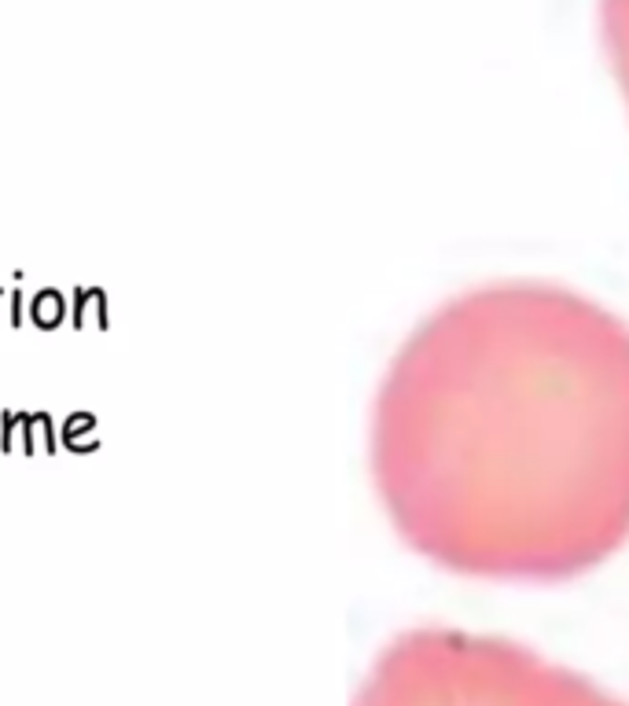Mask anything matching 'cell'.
Returning <instances> with one entry per match:
<instances>
[{
    "instance_id": "6da1fadb",
    "label": "cell",
    "mask_w": 629,
    "mask_h": 706,
    "mask_svg": "<svg viewBox=\"0 0 629 706\" xmlns=\"http://www.w3.org/2000/svg\"><path fill=\"white\" fill-rule=\"evenodd\" d=\"M372 482L398 537L490 581H571L629 541V324L552 284L449 298L372 405Z\"/></svg>"
},
{
    "instance_id": "7a4b0ae2",
    "label": "cell",
    "mask_w": 629,
    "mask_h": 706,
    "mask_svg": "<svg viewBox=\"0 0 629 706\" xmlns=\"http://www.w3.org/2000/svg\"><path fill=\"white\" fill-rule=\"evenodd\" d=\"M354 706H629L538 651L464 629H405L372 662Z\"/></svg>"
},
{
    "instance_id": "3957f363",
    "label": "cell",
    "mask_w": 629,
    "mask_h": 706,
    "mask_svg": "<svg viewBox=\"0 0 629 706\" xmlns=\"http://www.w3.org/2000/svg\"><path fill=\"white\" fill-rule=\"evenodd\" d=\"M600 37L629 103V0H600Z\"/></svg>"
}]
</instances>
